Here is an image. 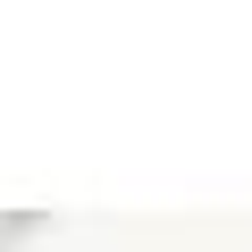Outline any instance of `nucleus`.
Wrapping results in <instances>:
<instances>
[]
</instances>
